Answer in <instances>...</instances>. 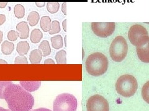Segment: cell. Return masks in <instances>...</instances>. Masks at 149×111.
I'll return each instance as SVG.
<instances>
[{
    "label": "cell",
    "mask_w": 149,
    "mask_h": 111,
    "mask_svg": "<svg viewBox=\"0 0 149 111\" xmlns=\"http://www.w3.org/2000/svg\"><path fill=\"white\" fill-rule=\"evenodd\" d=\"M39 49H40L43 54V56L45 57L50 55L51 53V48L48 41L44 40L39 45Z\"/></svg>",
    "instance_id": "obj_18"
},
{
    "label": "cell",
    "mask_w": 149,
    "mask_h": 111,
    "mask_svg": "<svg viewBox=\"0 0 149 111\" xmlns=\"http://www.w3.org/2000/svg\"><path fill=\"white\" fill-rule=\"evenodd\" d=\"M8 64V62L6 61H4V60H3V59H0V64Z\"/></svg>",
    "instance_id": "obj_36"
},
{
    "label": "cell",
    "mask_w": 149,
    "mask_h": 111,
    "mask_svg": "<svg viewBox=\"0 0 149 111\" xmlns=\"http://www.w3.org/2000/svg\"><path fill=\"white\" fill-rule=\"evenodd\" d=\"M109 62L106 56L101 53L90 54L86 61V69L90 75L99 77L108 70Z\"/></svg>",
    "instance_id": "obj_2"
},
{
    "label": "cell",
    "mask_w": 149,
    "mask_h": 111,
    "mask_svg": "<svg viewBox=\"0 0 149 111\" xmlns=\"http://www.w3.org/2000/svg\"><path fill=\"white\" fill-rule=\"evenodd\" d=\"M20 84L23 88L28 92H33L39 88L41 85L40 81H21Z\"/></svg>",
    "instance_id": "obj_10"
},
{
    "label": "cell",
    "mask_w": 149,
    "mask_h": 111,
    "mask_svg": "<svg viewBox=\"0 0 149 111\" xmlns=\"http://www.w3.org/2000/svg\"><path fill=\"white\" fill-rule=\"evenodd\" d=\"M40 16L39 13L36 11H32L29 13L27 17V21L30 26L34 27L36 25L39 21Z\"/></svg>",
    "instance_id": "obj_16"
},
{
    "label": "cell",
    "mask_w": 149,
    "mask_h": 111,
    "mask_svg": "<svg viewBox=\"0 0 149 111\" xmlns=\"http://www.w3.org/2000/svg\"><path fill=\"white\" fill-rule=\"evenodd\" d=\"M52 47L55 49H59L63 47V38L61 35H57L51 38Z\"/></svg>",
    "instance_id": "obj_19"
},
{
    "label": "cell",
    "mask_w": 149,
    "mask_h": 111,
    "mask_svg": "<svg viewBox=\"0 0 149 111\" xmlns=\"http://www.w3.org/2000/svg\"><path fill=\"white\" fill-rule=\"evenodd\" d=\"M15 49V45L8 41H4L1 45L2 53L4 55L11 54Z\"/></svg>",
    "instance_id": "obj_15"
},
{
    "label": "cell",
    "mask_w": 149,
    "mask_h": 111,
    "mask_svg": "<svg viewBox=\"0 0 149 111\" xmlns=\"http://www.w3.org/2000/svg\"><path fill=\"white\" fill-rule=\"evenodd\" d=\"M8 4V1H0V8H4Z\"/></svg>",
    "instance_id": "obj_32"
},
{
    "label": "cell",
    "mask_w": 149,
    "mask_h": 111,
    "mask_svg": "<svg viewBox=\"0 0 149 111\" xmlns=\"http://www.w3.org/2000/svg\"><path fill=\"white\" fill-rule=\"evenodd\" d=\"M60 4L58 2H48L47 3V9L49 12L55 14L58 11Z\"/></svg>",
    "instance_id": "obj_22"
},
{
    "label": "cell",
    "mask_w": 149,
    "mask_h": 111,
    "mask_svg": "<svg viewBox=\"0 0 149 111\" xmlns=\"http://www.w3.org/2000/svg\"><path fill=\"white\" fill-rule=\"evenodd\" d=\"M56 62L58 64H67V53L65 50L59 51L55 56Z\"/></svg>",
    "instance_id": "obj_20"
},
{
    "label": "cell",
    "mask_w": 149,
    "mask_h": 111,
    "mask_svg": "<svg viewBox=\"0 0 149 111\" xmlns=\"http://www.w3.org/2000/svg\"><path fill=\"white\" fill-rule=\"evenodd\" d=\"M128 38L133 45L137 46L146 44L149 38L148 32L144 27L141 25H134L130 28Z\"/></svg>",
    "instance_id": "obj_6"
},
{
    "label": "cell",
    "mask_w": 149,
    "mask_h": 111,
    "mask_svg": "<svg viewBox=\"0 0 149 111\" xmlns=\"http://www.w3.org/2000/svg\"><path fill=\"white\" fill-rule=\"evenodd\" d=\"M36 5L39 8H42L45 6V2L44 1L45 0H36Z\"/></svg>",
    "instance_id": "obj_28"
},
{
    "label": "cell",
    "mask_w": 149,
    "mask_h": 111,
    "mask_svg": "<svg viewBox=\"0 0 149 111\" xmlns=\"http://www.w3.org/2000/svg\"><path fill=\"white\" fill-rule=\"evenodd\" d=\"M3 38V34L1 31H0V43L2 42Z\"/></svg>",
    "instance_id": "obj_35"
},
{
    "label": "cell",
    "mask_w": 149,
    "mask_h": 111,
    "mask_svg": "<svg viewBox=\"0 0 149 111\" xmlns=\"http://www.w3.org/2000/svg\"><path fill=\"white\" fill-rule=\"evenodd\" d=\"M18 37H19V34L15 30H11L8 33V38L9 41H16Z\"/></svg>",
    "instance_id": "obj_26"
},
{
    "label": "cell",
    "mask_w": 149,
    "mask_h": 111,
    "mask_svg": "<svg viewBox=\"0 0 149 111\" xmlns=\"http://www.w3.org/2000/svg\"><path fill=\"white\" fill-rule=\"evenodd\" d=\"M77 109V98L71 94L59 95L54 101V111H76Z\"/></svg>",
    "instance_id": "obj_5"
},
{
    "label": "cell",
    "mask_w": 149,
    "mask_h": 111,
    "mask_svg": "<svg viewBox=\"0 0 149 111\" xmlns=\"http://www.w3.org/2000/svg\"><path fill=\"white\" fill-rule=\"evenodd\" d=\"M67 3L66 2L63 3L62 6V11L65 16L67 15Z\"/></svg>",
    "instance_id": "obj_29"
},
{
    "label": "cell",
    "mask_w": 149,
    "mask_h": 111,
    "mask_svg": "<svg viewBox=\"0 0 149 111\" xmlns=\"http://www.w3.org/2000/svg\"><path fill=\"white\" fill-rule=\"evenodd\" d=\"M137 88L138 84L136 78L127 74L120 76L116 83V90L118 93L125 98H129L134 96Z\"/></svg>",
    "instance_id": "obj_3"
},
{
    "label": "cell",
    "mask_w": 149,
    "mask_h": 111,
    "mask_svg": "<svg viewBox=\"0 0 149 111\" xmlns=\"http://www.w3.org/2000/svg\"><path fill=\"white\" fill-rule=\"evenodd\" d=\"M60 32V22L57 21H54L52 22V28L49 31L50 35H54L55 34H57Z\"/></svg>",
    "instance_id": "obj_24"
},
{
    "label": "cell",
    "mask_w": 149,
    "mask_h": 111,
    "mask_svg": "<svg viewBox=\"0 0 149 111\" xmlns=\"http://www.w3.org/2000/svg\"><path fill=\"white\" fill-rule=\"evenodd\" d=\"M3 95L11 111H29L33 108L34 97L20 85L11 83L6 88Z\"/></svg>",
    "instance_id": "obj_1"
},
{
    "label": "cell",
    "mask_w": 149,
    "mask_h": 111,
    "mask_svg": "<svg viewBox=\"0 0 149 111\" xmlns=\"http://www.w3.org/2000/svg\"><path fill=\"white\" fill-rule=\"evenodd\" d=\"M15 64H27L28 61L27 59L24 56H19L15 58Z\"/></svg>",
    "instance_id": "obj_27"
},
{
    "label": "cell",
    "mask_w": 149,
    "mask_h": 111,
    "mask_svg": "<svg viewBox=\"0 0 149 111\" xmlns=\"http://www.w3.org/2000/svg\"><path fill=\"white\" fill-rule=\"evenodd\" d=\"M136 50L139 59L143 62L149 63V38L146 44L137 46Z\"/></svg>",
    "instance_id": "obj_9"
},
{
    "label": "cell",
    "mask_w": 149,
    "mask_h": 111,
    "mask_svg": "<svg viewBox=\"0 0 149 111\" xmlns=\"http://www.w3.org/2000/svg\"><path fill=\"white\" fill-rule=\"evenodd\" d=\"M86 109L87 111H109V105L103 96L95 95L88 99Z\"/></svg>",
    "instance_id": "obj_7"
},
{
    "label": "cell",
    "mask_w": 149,
    "mask_h": 111,
    "mask_svg": "<svg viewBox=\"0 0 149 111\" xmlns=\"http://www.w3.org/2000/svg\"><path fill=\"white\" fill-rule=\"evenodd\" d=\"M40 26L44 32H49L52 28V21L49 16H43L40 18Z\"/></svg>",
    "instance_id": "obj_14"
},
{
    "label": "cell",
    "mask_w": 149,
    "mask_h": 111,
    "mask_svg": "<svg viewBox=\"0 0 149 111\" xmlns=\"http://www.w3.org/2000/svg\"><path fill=\"white\" fill-rule=\"evenodd\" d=\"M0 111H11V110H8V109H4L2 107H0Z\"/></svg>",
    "instance_id": "obj_37"
},
{
    "label": "cell",
    "mask_w": 149,
    "mask_h": 111,
    "mask_svg": "<svg viewBox=\"0 0 149 111\" xmlns=\"http://www.w3.org/2000/svg\"><path fill=\"white\" fill-rule=\"evenodd\" d=\"M116 25L114 22H93L91 29L94 34L101 38H106L114 33Z\"/></svg>",
    "instance_id": "obj_8"
},
{
    "label": "cell",
    "mask_w": 149,
    "mask_h": 111,
    "mask_svg": "<svg viewBox=\"0 0 149 111\" xmlns=\"http://www.w3.org/2000/svg\"><path fill=\"white\" fill-rule=\"evenodd\" d=\"M42 37L43 34L42 33V32L38 29H35L31 32L30 40L31 41L32 43H37L40 42V41L42 38Z\"/></svg>",
    "instance_id": "obj_17"
},
{
    "label": "cell",
    "mask_w": 149,
    "mask_h": 111,
    "mask_svg": "<svg viewBox=\"0 0 149 111\" xmlns=\"http://www.w3.org/2000/svg\"><path fill=\"white\" fill-rule=\"evenodd\" d=\"M0 1H1V0H0ZM3 1H5V0H3ZM6 1H8V0H6Z\"/></svg>",
    "instance_id": "obj_38"
},
{
    "label": "cell",
    "mask_w": 149,
    "mask_h": 111,
    "mask_svg": "<svg viewBox=\"0 0 149 111\" xmlns=\"http://www.w3.org/2000/svg\"><path fill=\"white\" fill-rule=\"evenodd\" d=\"M13 83L10 81H0V99H4V91L6 88Z\"/></svg>",
    "instance_id": "obj_25"
},
{
    "label": "cell",
    "mask_w": 149,
    "mask_h": 111,
    "mask_svg": "<svg viewBox=\"0 0 149 111\" xmlns=\"http://www.w3.org/2000/svg\"><path fill=\"white\" fill-rule=\"evenodd\" d=\"M14 13L17 18H22L25 16L24 7L21 4H16L14 8Z\"/></svg>",
    "instance_id": "obj_21"
},
{
    "label": "cell",
    "mask_w": 149,
    "mask_h": 111,
    "mask_svg": "<svg viewBox=\"0 0 149 111\" xmlns=\"http://www.w3.org/2000/svg\"><path fill=\"white\" fill-rule=\"evenodd\" d=\"M128 51V45L123 36H118L112 41L109 53L114 61L120 62L125 58Z\"/></svg>",
    "instance_id": "obj_4"
},
{
    "label": "cell",
    "mask_w": 149,
    "mask_h": 111,
    "mask_svg": "<svg viewBox=\"0 0 149 111\" xmlns=\"http://www.w3.org/2000/svg\"><path fill=\"white\" fill-rule=\"evenodd\" d=\"M43 54L41 51L39 49H35L32 51L29 55V59L31 64H38L41 62L42 59Z\"/></svg>",
    "instance_id": "obj_12"
},
{
    "label": "cell",
    "mask_w": 149,
    "mask_h": 111,
    "mask_svg": "<svg viewBox=\"0 0 149 111\" xmlns=\"http://www.w3.org/2000/svg\"><path fill=\"white\" fill-rule=\"evenodd\" d=\"M142 96L143 100L149 104V81L146 82L142 87Z\"/></svg>",
    "instance_id": "obj_23"
},
{
    "label": "cell",
    "mask_w": 149,
    "mask_h": 111,
    "mask_svg": "<svg viewBox=\"0 0 149 111\" xmlns=\"http://www.w3.org/2000/svg\"><path fill=\"white\" fill-rule=\"evenodd\" d=\"M44 64H54L55 62L52 59H47L44 61Z\"/></svg>",
    "instance_id": "obj_31"
},
{
    "label": "cell",
    "mask_w": 149,
    "mask_h": 111,
    "mask_svg": "<svg viewBox=\"0 0 149 111\" xmlns=\"http://www.w3.org/2000/svg\"><path fill=\"white\" fill-rule=\"evenodd\" d=\"M32 111H52V110H49L48 109H46V108H39V109H36L34 110H32Z\"/></svg>",
    "instance_id": "obj_34"
},
{
    "label": "cell",
    "mask_w": 149,
    "mask_h": 111,
    "mask_svg": "<svg viewBox=\"0 0 149 111\" xmlns=\"http://www.w3.org/2000/svg\"><path fill=\"white\" fill-rule=\"evenodd\" d=\"M17 32L19 34V38L21 39H26L29 36V27L28 26L27 22H21L16 26Z\"/></svg>",
    "instance_id": "obj_11"
},
{
    "label": "cell",
    "mask_w": 149,
    "mask_h": 111,
    "mask_svg": "<svg viewBox=\"0 0 149 111\" xmlns=\"http://www.w3.org/2000/svg\"><path fill=\"white\" fill-rule=\"evenodd\" d=\"M62 25H63V28L64 31L65 32H67V20L66 19H65L63 21Z\"/></svg>",
    "instance_id": "obj_33"
},
{
    "label": "cell",
    "mask_w": 149,
    "mask_h": 111,
    "mask_svg": "<svg viewBox=\"0 0 149 111\" xmlns=\"http://www.w3.org/2000/svg\"><path fill=\"white\" fill-rule=\"evenodd\" d=\"M30 46L27 41H20L17 45L16 51L19 56H24L29 51Z\"/></svg>",
    "instance_id": "obj_13"
},
{
    "label": "cell",
    "mask_w": 149,
    "mask_h": 111,
    "mask_svg": "<svg viewBox=\"0 0 149 111\" xmlns=\"http://www.w3.org/2000/svg\"><path fill=\"white\" fill-rule=\"evenodd\" d=\"M6 21V16L4 14H0V25H2Z\"/></svg>",
    "instance_id": "obj_30"
}]
</instances>
